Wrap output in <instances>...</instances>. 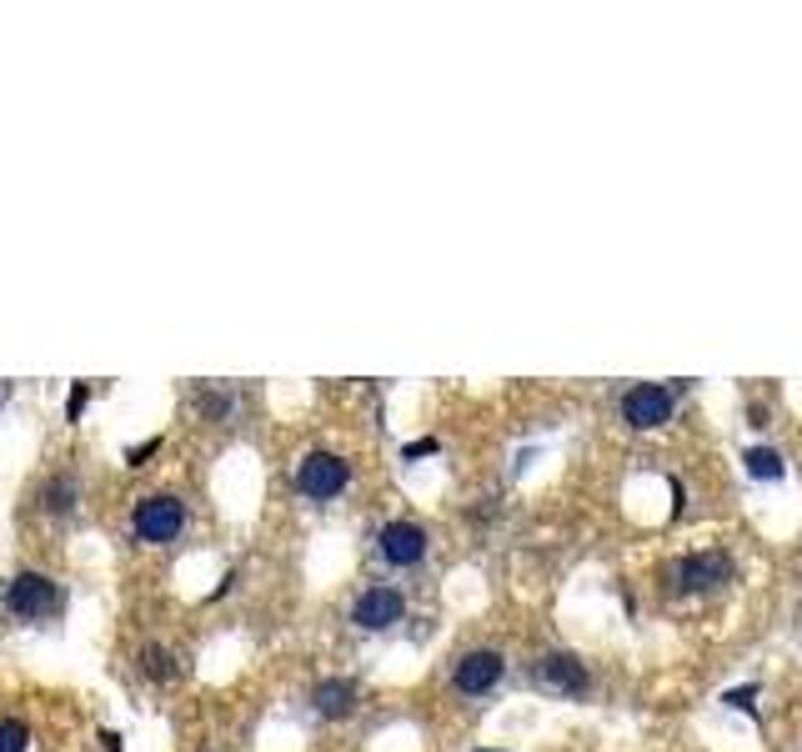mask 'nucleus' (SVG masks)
Wrapping results in <instances>:
<instances>
[{
	"label": "nucleus",
	"instance_id": "nucleus-1",
	"mask_svg": "<svg viewBox=\"0 0 802 752\" xmlns=\"http://www.w3.org/2000/svg\"><path fill=\"white\" fill-rule=\"evenodd\" d=\"M181 527H186V507H181V497H171V492H151V497H141L136 512H131V532H136L141 542H151V547L176 542Z\"/></svg>",
	"mask_w": 802,
	"mask_h": 752
},
{
	"label": "nucleus",
	"instance_id": "nucleus-2",
	"mask_svg": "<svg viewBox=\"0 0 802 752\" xmlns=\"http://www.w3.org/2000/svg\"><path fill=\"white\" fill-rule=\"evenodd\" d=\"M346 482H351V467L336 452H306L296 467V492L316 502H331L336 492H346Z\"/></svg>",
	"mask_w": 802,
	"mask_h": 752
},
{
	"label": "nucleus",
	"instance_id": "nucleus-3",
	"mask_svg": "<svg viewBox=\"0 0 802 752\" xmlns=\"http://www.w3.org/2000/svg\"><path fill=\"white\" fill-rule=\"evenodd\" d=\"M6 607L26 622H41L61 607V587L46 577V572H16L11 587H6Z\"/></svg>",
	"mask_w": 802,
	"mask_h": 752
},
{
	"label": "nucleus",
	"instance_id": "nucleus-4",
	"mask_svg": "<svg viewBox=\"0 0 802 752\" xmlns=\"http://www.w3.org/2000/svg\"><path fill=\"white\" fill-rule=\"evenodd\" d=\"M672 407H677V392L672 387H657V382H642L622 397V422L637 427V432H652V427H667L672 422Z\"/></svg>",
	"mask_w": 802,
	"mask_h": 752
},
{
	"label": "nucleus",
	"instance_id": "nucleus-5",
	"mask_svg": "<svg viewBox=\"0 0 802 752\" xmlns=\"http://www.w3.org/2000/svg\"><path fill=\"white\" fill-rule=\"evenodd\" d=\"M401 612H407V602H401L396 587H366V592L356 597V607H351V622H356L361 632H386V627L401 622Z\"/></svg>",
	"mask_w": 802,
	"mask_h": 752
},
{
	"label": "nucleus",
	"instance_id": "nucleus-6",
	"mask_svg": "<svg viewBox=\"0 0 802 752\" xmlns=\"http://www.w3.org/2000/svg\"><path fill=\"white\" fill-rule=\"evenodd\" d=\"M502 672H507V657H502V652H492V647H477V652H467V657L457 662L452 682H457V692L482 697V692H492V687L502 682Z\"/></svg>",
	"mask_w": 802,
	"mask_h": 752
},
{
	"label": "nucleus",
	"instance_id": "nucleus-7",
	"mask_svg": "<svg viewBox=\"0 0 802 752\" xmlns=\"http://www.w3.org/2000/svg\"><path fill=\"white\" fill-rule=\"evenodd\" d=\"M376 547H381V557L391 567H417L427 557V527H417V522H386L376 532Z\"/></svg>",
	"mask_w": 802,
	"mask_h": 752
},
{
	"label": "nucleus",
	"instance_id": "nucleus-8",
	"mask_svg": "<svg viewBox=\"0 0 802 752\" xmlns=\"http://www.w3.org/2000/svg\"><path fill=\"white\" fill-rule=\"evenodd\" d=\"M677 582H682L687 592L722 587V582H732V557H727V552H692V557H682Z\"/></svg>",
	"mask_w": 802,
	"mask_h": 752
},
{
	"label": "nucleus",
	"instance_id": "nucleus-9",
	"mask_svg": "<svg viewBox=\"0 0 802 752\" xmlns=\"http://www.w3.org/2000/svg\"><path fill=\"white\" fill-rule=\"evenodd\" d=\"M537 677H542V687H552V692H562V697H572V692L587 687V667H582V657H572V652L542 657V662H537Z\"/></svg>",
	"mask_w": 802,
	"mask_h": 752
},
{
	"label": "nucleus",
	"instance_id": "nucleus-10",
	"mask_svg": "<svg viewBox=\"0 0 802 752\" xmlns=\"http://www.w3.org/2000/svg\"><path fill=\"white\" fill-rule=\"evenodd\" d=\"M311 707H316L321 717H346V712L356 707V682H351V677H326V682H316Z\"/></svg>",
	"mask_w": 802,
	"mask_h": 752
},
{
	"label": "nucleus",
	"instance_id": "nucleus-11",
	"mask_svg": "<svg viewBox=\"0 0 802 752\" xmlns=\"http://www.w3.org/2000/svg\"><path fill=\"white\" fill-rule=\"evenodd\" d=\"M76 502H81V482L66 477V472H56V477L41 487V512H51V517H66Z\"/></svg>",
	"mask_w": 802,
	"mask_h": 752
},
{
	"label": "nucleus",
	"instance_id": "nucleus-12",
	"mask_svg": "<svg viewBox=\"0 0 802 752\" xmlns=\"http://www.w3.org/2000/svg\"><path fill=\"white\" fill-rule=\"evenodd\" d=\"M742 462H747V477H757V482H782L787 477V462H782L777 447H747Z\"/></svg>",
	"mask_w": 802,
	"mask_h": 752
},
{
	"label": "nucleus",
	"instance_id": "nucleus-13",
	"mask_svg": "<svg viewBox=\"0 0 802 752\" xmlns=\"http://www.w3.org/2000/svg\"><path fill=\"white\" fill-rule=\"evenodd\" d=\"M196 412H201L206 422H226V417H231V397L216 392V387H201V392H196Z\"/></svg>",
	"mask_w": 802,
	"mask_h": 752
},
{
	"label": "nucleus",
	"instance_id": "nucleus-14",
	"mask_svg": "<svg viewBox=\"0 0 802 752\" xmlns=\"http://www.w3.org/2000/svg\"><path fill=\"white\" fill-rule=\"evenodd\" d=\"M141 667H146L151 682H171V677H176V657H171L166 647H146V652H141Z\"/></svg>",
	"mask_w": 802,
	"mask_h": 752
},
{
	"label": "nucleus",
	"instance_id": "nucleus-15",
	"mask_svg": "<svg viewBox=\"0 0 802 752\" xmlns=\"http://www.w3.org/2000/svg\"><path fill=\"white\" fill-rule=\"evenodd\" d=\"M31 747V727L21 717H0V752H26Z\"/></svg>",
	"mask_w": 802,
	"mask_h": 752
},
{
	"label": "nucleus",
	"instance_id": "nucleus-16",
	"mask_svg": "<svg viewBox=\"0 0 802 752\" xmlns=\"http://www.w3.org/2000/svg\"><path fill=\"white\" fill-rule=\"evenodd\" d=\"M86 402H91V387H86V382H76V387H71V397H66V422H81Z\"/></svg>",
	"mask_w": 802,
	"mask_h": 752
},
{
	"label": "nucleus",
	"instance_id": "nucleus-17",
	"mask_svg": "<svg viewBox=\"0 0 802 752\" xmlns=\"http://www.w3.org/2000/svg\"><path fill=\"white\" fill-rule=\"evenodd\" d=\"M752 697H757V687H752V682H747V687H727V692H722V702H727V707H737V712H752Z\"/></svg>",
	"mask_w": 802,
	"mask_h": 752
},
{
	"label": "nucleus",
	"instance_id": "nucleus-18",
	"mask_svg": "<svg viewBox=\"0 0 802 752\" xmlns=\"http://www.w3.org/2000/svg\"><path fill=\"white\" fill-rule=\"evenodd\" d=\"M151 452H161V437H146L141 447H131V452H126V462H131V467H146V457H151Z\"/></svg>",
	"mask_w": 802,
	"mask_h": 752
},
{
	"label": "nucleus",
	"instance_id": "nucleus-19",
	"mask_svg": "<svg viewBox=\"0 0 802 752\" xmlns=\"http://www.w3.org/2000/svg\"><path fill=\"white\" fill-rule=\"evenodd\" d=\"M432 452H437V442H432V437H427V442H407V447H401V457H407V462H412V457H432Z\"/></svg>",
	"mask_w": 802,
	"mask_h": 752
},
{
	"label": "nucleus",
	"instance_id": "nucleus-20",
	"mask_svg": "<svg viewBox=\"0 0 802 752\" xmlns=\"http://www.w3.org/2000/svg\"><path fill=\"white\" fill-rule=\"evenodd\" d=\"M101 742H106V752H121L126 742H121V732H101Z\"/></svg>",
	"mask_w": 802,
	"mask_h": 752
}]
</instances>
